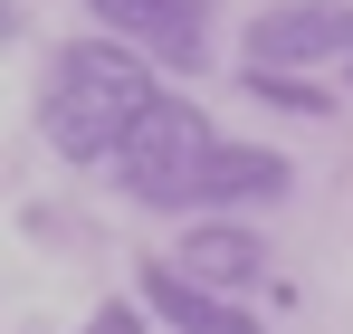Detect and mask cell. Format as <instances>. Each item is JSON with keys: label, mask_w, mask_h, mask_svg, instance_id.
I'll return each instance as SVG.
<instances>
[{"label": "cell", "mask_w": 353, "mask_h": 334, "mask_svg": "<svg viewBox=\"0 0 353 334\" xmlns=\"http://www.w3.org/2000/svg\"><path fill=\"white\" fill-rule=\"evenodd\" d=\"M344 77H353V67H344Z\"/></svg>", "instance_id": "obj_11"}, {"label": "cell", "mask_w": 353, "mask_h": 334, "mask_svg": "<svg viewBox=\"0 0 353 334\" xmlns=\"http://www.w3.org/2000/svg\"><path fill=\"white\" fill-rule=\"evenodd\" d=\"M248 96H258V106H277V115H305V124H325V115H334V86H325V77H248Z\"/></svg>", "instance_id": "obj_8"}, {"label": "cell", "mask_w": 353, "mask_h": 334, "mask_svg": "<svg viewBox=\"0 0 353 334\" xmlns=\"http://www.w3.org/2000/svg\"><path fill=\"white\" fill-rule=\"evenodd\" d=\"M134 296L153 306V325H163V334H268L248 296H220V286L181 277L172 258H143V268H134Z\"/></svg>", "instance_id": "obj_6"}, {"label": "cell", "mask_w": 353, "mask_h": 334, "mask_svg": "<svg viewBox=\"0 0 353 334\" xmlns=\"http://www.w3.org/2000/svg\"><path fill=\"white\" fill-rule=\"evenodd\" d=\"M153 96L163 86H153V67L134 48L77 39V48H58L48 86H39V134H48V153H67V163H115V144L143 124Z\"/></svg>", "instance_id": "obj_1"}, {"label": "cell", "mask_w": 353, "mask_h": 334, "mask_svg": "<svg viewBox=\"0 0 353 334\" xmlns=\"http://www.w3.org/2000/svg\"><path fill=\"white\" fill-rule=\"evenodd\" d=\"M86 10L143 67H172V77H201L210 67V0H86Z\"/></svg>", "instance_id": "obj_4"}, {"label": "cell", "mask_w": 353, "mask_h": 334, "mask_svg": "<svg viewBox=\"0 0 353 334\" xmlns=\"http://www.w3.org/2000/svg\"><path fill=\"white\" fill-rule=\"evenodd\" d=\"M172 268L201 277V286H220V296H248L268 277V239H258V220H191L181 248H172Z\"/></svg>", "instance_id": "obj_7"}, {"label": "cell", "mask_w": 353, "mask_h": 334, "mask_svg": "<svg viewBox=\"0 0 353 334\" xmlns=\"http://www.w3.org/2000/svg\"><path fill=\"white\" fill-rule=\"evenodd\" d=\"M86 334H143V315H134V306H124V296H105V306H96V315H86Z\"/></svg>", "instance_id": "obj_9"}, {"label": "cell", "mask_w": 353, "mask_h": 334, "mask_svg": "<svg viewBox=\"0 0 353 334\" xmlns=\"http://www.w3.org/2000/svg\"><path fill=\"white\" fill-rule=\"evenodd\" d=\"M19 29H29V10H19V0H0V48H10Z\"/></svg>", "instance_id": "obj_10"}, {"label": "cell", "mask_w": 353, "mask_h": 334, "mask_svg": "<svg viewBox=\"0 0 353 334\" xmlns=\"http://www.w3.org/2000/svg\"><path fill=\"white\" fill-rule=\"evenodd\" d=\"M239 67L248 77H325V67H353V0H268L239 29Z\"/></svg>", "instance_id": "obj_3"}, {"label": "cell", "mask_w": 353, "mask_h": 334, "mask_svg": "<svg viewBox=\"0 0 353 334\" xmlns=\"http://www.w3.org/2000/svg\"><path fill=\"white\" fill-rule=\"evenodd\" d=\"M296 191V163L277 144H248V134H220V153L201 172V201H191V220H248V210H268V201H287Z\"/></svg>", "instance_id": "obj_5"}, {"label": "cell", "mask_w": 353, "mask_h": 334, "mask_svg": "<svg viewBox=\"0 0 353 334\" xmlns=\"http://www.w3.org/2000/svg\"><path fill=\"white\" fill-rule=\"evenodd\" d=\"M210 153H220V124L191 106V96H153L143 106V124L115 144V181H124V201H143V210H191L201 201V172H210Z\"/></svg>", "instance_id": "obj_2"}]
</instances>
